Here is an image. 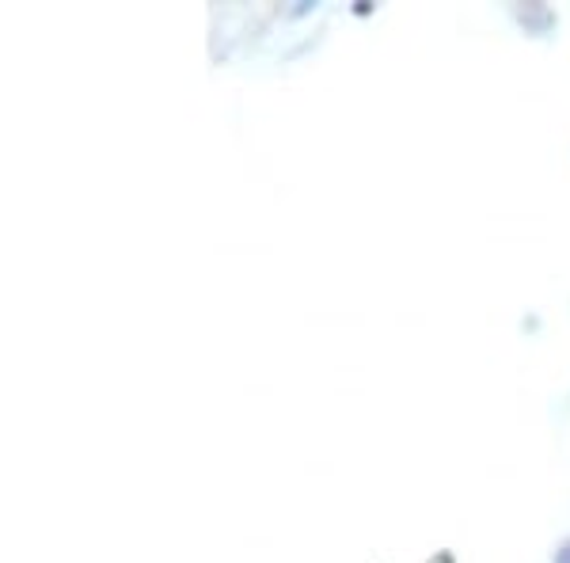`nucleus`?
Returning a JSON list of instances; mask_svg holds the SVG:
<instances>
[]
</instances>
